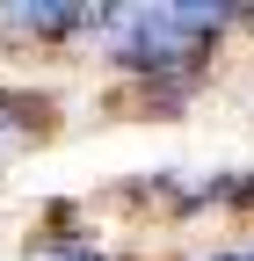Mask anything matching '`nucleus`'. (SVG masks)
Segmentation results:
<instances>
[{
    "label": "nucleus",
    "instance_id": "5",
    "mask_svg": "<svg viewBox=\"0 0 254 261\" xmlns=\"http://www.w3.org/2000/svg\"><path fill=\"white\" fill-rule=\"evenodd\" d=\"M204 261H254V247H240V254H204Z\"/></svg>",
    "mask_w": 254,
    "mask_h": 261
},
{
    "label": "nucleus",
    "instance_id": "4",
    "mask_svg": "<svg viewBox=\"0 0 254 261\" xmlns=\"http://www.w3.org/2000/svg\"><path fill=\"white\" fill-rule=\"evenodd\" d=\"M37 130H44V102L37 94H0V160H15Z\"/></svg>",
    "mask_w": 254,
    "mask_h": 261
},
{
    "label": "nucleus",
    "instance_id": "3",
    "mask_svg": "<svg viewBox=\"0 0 254 261\" xmlns=\"http://www.w3.org/2000/svg\"><path fill=\"white\" fill-rule=\"evenodd\" d=\"M22 261H123L116 247H102L94 232H37L22 247Z\"/></svg>",
    "mask_w": 254,
    "mask_h": 261
},
{
    "label": "nucleus",
    "instance_id": "2",
    "mask_svg": "<svg viewBox=\"0 0 254 261\" xmlns=\"http://www.w3.org/2000/svg\"><path fill=\"white\" fill-rule=\"evenodd\" d=\"M15 29V37H37V44H66V37H94V22H102V8H87V0H15L8 15H0Z\"/></svg>",
    "mask_w": 254,
    "mask_h": 261
},
{
    "label": "nucleus",
    "instance_id": "1",
    "mask_svg": "<svg viewBox=\"0 0 254 261\" xmlns=\"http://www.w3.org/2000/svg\"><path fill=\"white\" fill-rule=\"evenodd\" d=\"M225 29H233V8H211V0H131V8H102L94 44L131 80L189 87L211 65Z\"/></svg>",
    "mask_w": 254,
    "mask_h": 261
}]
</instances>
